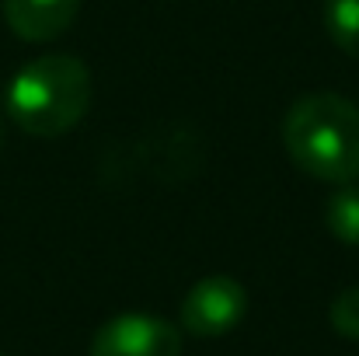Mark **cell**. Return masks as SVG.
I'll use <instances>...</instances> for the list:
<instances>
[{"instance_id":"1","label":"cell","mask_w":359,"mask_h":356,"mask_svg":"<svg viewBox=\"0 0 359 356\" xmlns=\"http://www.w3.org/2000/svg\"><path fill=\"white\" fill-rule=\"evenodd\" d=\"M283 143L304 175L353 185L359 178V105L332 91L304 95L283 119Z\"/></svg>"},{"instance_id":"2","label":"cell","mask_w":359,"mask_h":356,"mask_svg":"<svg viewBox=\"0 0 359 356\" xmlns=\"http://www.w3.org/2000/svg\"><path fill=\"white\" fill-rule=\"evenodd\" d=\"M91 105V70L67 53L25 63L7 88V112L28 136L53 140L74 129Z\"/></svg>"},{"instance_id":"3","label":"cell","mask_w":359,"mask_h":356,"mask_svg":"<svg viewBox=\"0 0 359 356\" xmlns=\"http://www.w3.org/2000/svg\"><path fill=\"white\" fill-rule=\"evenodd\" d=\"M248 311V294L234 276H206L182 301V329L196 339H217L238 329Z\"/></svg>"},{"instance_id":"4","label":"cell","mask_w":359,"mask_h":356,"mask_svg":"<svg viewBox=\"0 0 359 356\" xmlns=\"http://www.w3.org/2000/svg\"><path fill=\"white\" fill-rule=\"evenodd\" d=\"M91 356H182V332L154 315H119L95 332Z\"/></svg>"},{"instance_id":"5","label":"cell","mask_w":359,"mask_h":356,"mask_svg":"<svg viewBox=\"0 0 359 356\" xmlns=\"http://www.w3.org/2000/svg\"><path fill=\"white\" fill-rule=\"evenodd\" d=\"M81 11V0H4L7 28L25 42L60 39Z\"/></svg>"},{"instance_id":"6","label":"cell","mask_w":359,"mask_h":356,"mask_svg":"<svg viewBox=\"0 0 359 356\" xmlns=\"http://www.w3.org/2000/svg\"><path fill=\"white\" fill-rule=\"evenodd\" d=\"M325 28L346 56L359 60V0H325Z\"/></svg>"},{"instance_id":"7","label":"cell","mask_w":359,"mask_h":356,"mask_svg":"<svg viewBox=\"0 0 359 356\" xmlns=\"http://www.w3.org/2000/svg\"><path fill=\"white\" fill-rule=\"evenodd\" d=\"M325 224L342 244H359V189L339 185V192L325 206Z\"/></svg>"},{"instance_id":"8","label":"cell","mask_w":359,"mask_h":356,"mask_svg":"<svg viewBox=\"0 0 359 356\" xmlns=\"http://www.w3.org/2000/svg\"><path fill=\"white\" fill-rule=\"evenodd\" d=\"M332 329L342 336V339H359V286L342 290L335 301H332Z\"/></svg>"},{"instance_id":"9","label":"cell","mask_w":359,"mask_h":356,"mask_svg":"<svg viewBox=\"0 0 359 356\" xmlns=\"http://www.w3.org/2000/svg\"><path fill=\"white\" fill-rule=\"evenodd\" d=\"M0 150H4V119H0Z\"/></svg>"},{"instance_id":"10","label":"cell","mask_w":359,"mask_h":356,"mask_svg":"<svg viewBox=\"0 0 359 356\" xmlns=\"http://www.w3.org/2000/svg\"><path fill=\"white\" fill-rule=\"evenodd\" d=\"M0 356H4V353H0Z\"/></svg>"}]
</instances>
